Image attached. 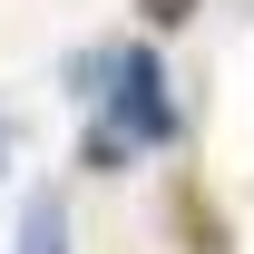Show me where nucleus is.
Masks as SVG:
<instances>
[{"label": "nucleus", "instance_id": "nucleus-1", "mask_svg": "<svg viewBox=\"0 0 254 254\" xmlns=\"http://www.w3.org/2000/svg\"><path fill=\"white\" fill-rule=\"evenodd\" d=\"M78 98L98 108V127H88V157L98 166H118V157H147V147H166L176 137V98H166V68H157V49H88L78 59Z\"/></svg>", "mask_w": 254, "mask_h": 254}, {"label": "nucleus", "instance_id": "nucleus-2", "mask_svg": "<svg viewBox=\"0 0 254 254\" xmlns=\"http://www.w3.org/2000/svg\"><path fill=\"white\" fill-rule=\"evenodd\" d=\"M20 254H68V205H59V195H30V215H20Z\"/></svg>", "mask_w": 254, "mask_h": 254}, {"label": "nucleus", "instance_id": "nucleus-3", "mask_svg": "<svg viewBox=\"0 0 254 254\" xmlns=\"http://www.w3.org/2000/svg\"><path fill=\"white\" fill-rule=\"evenodd\" d=\"M137 10H147L157 30H176V20H195V0H137Z\"/></svg>", "mask_w": 254, "mask_h": 254}]
</instances>
